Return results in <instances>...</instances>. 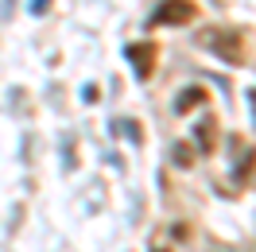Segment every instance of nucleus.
I'll list each match as a JSON object with an SVG mask.
<instances>
[{"instance_id": "nucleus-2", "label": "nucleus", "mask_w": 256, "mask_h": 252, "mask_svg": "<svg viewBox=\"0 0 256 252\" xmlns=\"http://www.w3.org/2000/svg\"><path fill=\"white\" fill-rule=\"evenodd\" d=\"M128 54H132V58L140 62V66H136V74L144 78L148 70H152V66H148V62H152V47H128Z\"/></svg>"}, {"instance_id": "nucleus-6", "label": "nucleus", "mask_w": 256, "mask_h": 252, "mask_svg": "<svg viewBox=\"0 0 256 252\" xmlns=\"http://www.w3.org/2000/svg\"><path fill=\"white\" fill-rule=\"evenodd\" d=\"M47 4H50V0H32V12H35V16H43V12H47Z\"/></svg>"}, {"instance_id": "nucleus-5", "label": "nucleus", "mask_w": 256, "mask_h": 252, "mask_svg": "<svg viewBox=\"0 0 256 252\" xmlns=\"http://www.w3.org/2000/svg\"><path fill=\"white\" fill-rule=\"evenodd\" d=\"M175 163H178V167H190V163H194V152L186 148V144H175Z\"/></svg>"}, {"instance_id": "nucleus-1", "label": "nucleus", "mask_w": 256, "mask_h": 252, "mask_svg": "<svg viewBox=\"0 0 256 252\" xmlns=\"http://www.w3.org/2000/svg\"><path fill=\"white\" fill-rule=\"evenodd\" d=\"M194 16V4H186V0H167L160 12L152 16V24H182V20Z\"/></svg>"}, {"instance_id": "nucleus-3", "label": "nucleus", "mask_w": 256, "mask_h": 252, "mask_svg": "<svg viewBox=\"0 0 256 252\" xmlns=\"http://www.w3.org/2000/svg\"><path fill=\"white\" fill-rule=\"evenodd\" d=\"M198 101H202V90H182V94H178V101H175V109L186 112L190 105H198Z\"/></svg>"}, {"instance_id": "nucleus-7", "label": "nucleus", "mask_w": 256, "mask_h": 252, "mask_svg": "<svg viewBox=\"0 0 256 252\" xmlns=\"http://www.w3.org/2000/svg\"><path fill=\"white\" fill-rule=\"evenodd\" d=\"M156 252H167V248H156Z\"/></svg>"}, {"instance_id": "nucleus-4", "label": "nucleus", "mask_w": 256, "mask_h": 252, "mask_svg": "<svg viewBox=\"0 0 256 252\" xmlns=\"http://www.w3.org/2000/svg\"><path fill=\"white\" fill-rule=\"evenodd\" d=\"M198 144H202V148H214V120H202V124H198Z\"/></svg>"}]
</instances>
